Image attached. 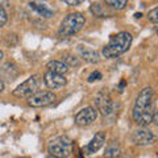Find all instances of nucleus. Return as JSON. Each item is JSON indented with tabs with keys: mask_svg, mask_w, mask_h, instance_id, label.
Returning <instances> with one entry per match:
<instances>
[{
	"mask_svg": "<svg viewBox=\"0 0 158 158\" xmlns=\"http://www.w3.org/2000/svg\"><path fill=\"white\" fill-rule=\"evenodd\" d=\"M62 62L66 63L69 67H79L81 66V61L73 54H63L62 56Z\"/></svg>",
	"mask_w": 158,
	"mask_h": 158,
	"instance_id": "15",
	"label": "nucleus"
},
{
	"mask_svg": "<svg viewBox=\"0 0 158 158\" xmlns=\"http://www.w3.org/2000/svg\"><path fill=\"white\" fill-rule=\"evenodd\" d=\"M4 91V82H3V79L0 78V92H3Z\"/></svg>",
	"mask_w": 158,
	"mask_h": 158,
	"instance_id": "23",
	"label": "nucleus"
},
{
	"mask_svg": "<svg viewBox=\"0 0 158 158\" xmlns=\"http://www.w3.org/2000/svg\"><path fill=\"white\" fill-rule=\"evenodd\" d=\"M100 79H102V74H100V71H94V73H91L90 75H88L87 81L90 82V83H92V82H95V81H100Z\"/></svg>",
	"mask_w": 158,
	"mask_h": 158,
	"instance_id": "21",
	"label": "nucleus"
},
{
	"mask_svg": "<svg viewBox=\"0 0 158 158\" xmlns=\"http://www.w3.org/2000/svg\"><path fill=\"white\" fill-rule=\"evenodd\" d=\"M77 52L79 54V57H81L82 59H85V61L88 62V63H98L99 59H100L99 58V54L94 50V49L85 46V45H78Z\"/></svg>",
	"mask_w": 158,
	"mask_h": 158,
	"instance_id": "11",
	"label": "nucleus"
},
{
	"mask_svg": "<svg viewBox=\"0 0 158 158\" xmlns=\"http://www.w3.org/2000/svg\"><path fill=\"white\" fill-rule=\"evenodd\" d=\"M154 91L152 87H145L138 92L133 106L132 117L140 127H148L152 123L157 124V107Z\"/></svg>",
	"mask_w": 158,
	"mask_h": 158,
	"instance_id": "1",
	"label": "nucleus"
},
{
	"mask_svg": "<svg viewBox=\"0 0 158 158\" xmlns=\"http://www.w3.org/2000/svg\"><path fill=\"white\" fill-rule=\"evenodd\" d=\"M34 2H46V0H34Z\"/></svg>",
	"mask_w": 158,
	"mask_h": 158,
	"instance_id": "25",
	"label": "nucleus"
},
{
	"mask_svg": "<svg viewBox=\"0 0 158 158\" xmlns=\"http://www.w3.org/2000/svg\"><path fill=\"white\" fill-rule=\"evenodd\" d=\"M29 8H31L33 12H36L38 16H41L44 19H49V17L53 16V12L50 11V9H49L48 7H45V6H42V4H40L38 2L29 3Z\"/></svg>",
	"mask_w": 158,
	"mask_h": 158,
	"instance_id": "13",
	"label": "nucleus"
},
{
	"mask_svg": "<svg viewBox=\"0 0 158 158\" xmlns=\"http://www.w3.org/2000/svg\"><path fill=\"white\" fill-rule=\"evenodd\" d=\"M56 94L52 91H36L31 96H28V104L34 108L46 107L53 104L56 102Z\"/></svg>",
	"mask_w": 158,
	"mask_h": 158,
	"instance_id": "6",
	"label": "nucleus"
},
{
	"mask_svg": "<svg viewBox=\"0 0 158 158\" xmlns=\"http://www.w3.org/2000/svg\"><path fill=\"white\" fill-rule=\"evenodd\" d=\"M132 34L128 32H120L116 36H113L110 42L103 48L102 56L104 58H116L121 54H124L132 45Z\"/></svg>",
	"mask_w": 158,
	"mask_h": 158,
	"instance_id": "2",
	"label": "nucleus"
},
{
	"mask_svg": "<svg viewBox=\"0 0 158 158\" xmlns=\"http://www.w3.org/2000/svg\"><path fill=\"white\" fill-rule=\"evenodd\" d=\"M157 15H158V8L154 7L149 13H148V19H149L153 24H157L158 23V16H157Z\"/></svg>",
	"mask_w": 158,
	"mask_h": 158,
	"instance_id": "19",
	"label": "nucleus"
},
{
	"mask_svg": "<svg viewBox=\"0 0 158 158\" xmlns=\"http://www.w3.org/2000/svg\"><path fill=\"white\" fill-rule=\"evenodd\" d=\"M106 4L108 7H111L113 9H116V11H121V9H124L128 4V0H104Z\"/></svg>",
	"mask_w": 158,
	"mask_h": 158,
	"instance_id": "17",
	"label": "nucleus"
},
{
	"mask_svg": "<svg viewBox=\"0 0 158 158\" xmlns=\"http://www.w3.org/2000/svg\"><path fill=\"white\" fill-rule=\"evenodd\" d=\"M98 117V111L94 107H85L75 115V124L79 127L91 125Z\"/></svg>",
	"mask_w": 158,
	"mask_h": 158,
	"instance_id": "9",
	"label": "nucleus"
},
{
	"mask_svg": "<svg viewBox=\"0 0 158 158\" xmlns=\"http://www.w3.org/2000/svg\"><path fill=\"white\" fill-rule=\"evenodd\" d=\"M90 9H91V12L95 15V16H98V17H104V12H103L102 7L99 6L98 3H96V4H92Z\"/></svg>",
	"mask_w": 158,
	"mask_h": 158,
	"instance_id": "18",
	"label": "nucleus"
},
{
	"mask_svg": "<svg viewBox=\"0 0 158 158\" xmlns=\"http://www.w3.org/2000/svg\"><path fill=\"white\" fill-rule=\"evenodd\" d=\"M85 24H86V19L82 13H79V12L69 13L67 16L62 20L61 25H59L58 36L61 38L74 36V34L78 33L83 27H85Z\"/></svg>",
	"mask_w": 158,
	"mask_h": 158,
	"instance_id": "3",
	"label": "nucleus"
},
{
	"mask_svg": "<svg viewBox=\"0 0 158 158\" xmlns=\"http://www.w3.org/2000/svg\"><path fill=\"white\" fill-rule=\"evenodd\" d=\"M40 83H41L40 77L38 75H32L31 78H28L25 82H23L20 86H17L16 90H13L12 94L16 98H28L38 90Z\"/></svg>",
	"mask_w": 158,
	"mask_h": 158,
	"instance_id": "5",
	"label": "nucleus"
},
{
	"mask_svg": "<svg viewBox=\"0 0 158 158\" xmlns=\"http://www.w3.org/2000/svg\"><path fill=\"white\" fill-rule=\"evenodd\" d=\"M67 6H71V7H75V6H79V4H82L85 0H63Z\"/></svg>",
	"mask_w": 158,
	"mask_h": 158,
	"instance_id": "22",
	"label": "nucleus"
},
{
	"mask_svg": "<svg viewBox=\"0 0 158 158\" xmlns=\"http://www.w3.org/2000/svg\"><path fill=\"white\" fill-rule=\"evenodd\" d=\"M120 153H121V149H120V146H118V144H116L115 141H112L111 144L107 146L104 156L106 157H118Z\"/></svg>",
	"mask_w": 158,
	"mask_h": 158,
	"instance_id": "16",
	"label": "nucleus"
},
{
	"mask_svg": "<svg viewBox=\"0 0 158 158\" xmlns=\"http://www.w3.org/2000/svg\"><path fill=\"white\" fill-rule=\"evenodd\" d=\"M3 56H4V54H3V52H2V50H0V59H2V58H3Z\"/></svg>",
	"mask_w": 158,
	"mask_h": 158,
	"instance_id": "24",
	"label": "nucleus"
},
{
	"mask_svg": "<svg viewBox=\"0 0 158 158\" xmlns=\"http://www.w3.org/2000/svg\"><path fill=\"white\" fill-rule=\"evenodd\" d=\"M44 83L50 90H58V88H62L63 86H66L67 81L63 77V74H58V73H53L50 70H48L44 74Z\"/></svg>",
	"mask_w": 158,
	"mask_h": 158,
	"instance_id": "10",
	"label": "nucleus"
},
{
	"mask_svg": "<svg viewBox=\"0 0 158 158\" xmlns=\"http://www.w3.org/2000/svg\"><path fill=\"white\" fill-rule=\"evenodd\" d=\"M46 69L48 70H50V71H53V73L63 74V75L69 71V66L66 65V63H63L62 61H50V62H48Z\"/></svg>",
	"mask_w": 158,
	"mask_h": 158,
	"instance_id": "14",
	"label": "nucleus"
},
{
	"mask_svg": "<svg viewBox=\"0 0 158 158\" xmlns=\"http://www.w3.org/2000/svg\"><path fill=\"white\" fill-rule=\"evenodd\" d=\"M95 106L96 111H100L103 116H110L113 113V102L110 98V95H107L106 92H99L95 96Z\"/></svg>",
	"mask_w": 158,
	"mask_h": 158,
	"instance_id": "8",
	"label": "nucleus"
},
{
	"mask_svg": "<svg viewBox=\"0 0 158 158\" xmlns=\"http://www.w3.org/2000/svg\"><path fill=\"white\" fill-rule=\"evenodd\" d=\"M104 142H106V133L104 132H98L95 136L92 137V140L88 142V145H87V152L90 153H96L100 148L104 145Z\"/></svg>",
	"mask_w": 158,
	"mask_h": 158,
	"instance_id": "12",
	"label": "nucleus"
},
{
	"mask_svg": "<svg viewBox=\"0 0 158 158\" xmlns=\"http://www.w3.org/2000/svg\"><path fill=\"white\" fill-rule=\"evenodd\" d=\"M7 20H8V15L6 12V9H4L3 6H0V28L6 25Z\"/></svg>",
	"mask_w": 158,
	"mask_h": 158,
	"instance_id": "20",
	"label": "nucleus"
},
{
	"mask_svg": "<svg viewBox=\"0 0 158 158\" xmlns=\"http://www.w3.org/2000/svg\"><path fill=\"white\" fill-rule=\"evenodd\" d=\"M73 148H74V142L70 137L58 136L49 142L48 153L52 157H56V158H66L71 156Z\"/></svg>",
	"mask_w": 158,
	"mask_h": 158,
	"instance_id": "4",
	"label": "nucleus"
},
{
	"mask_svg": "<svg viewBox=\"0 0 158 158\" xmlns=\"http://www.w3.org/2000/svg\"><path fill=\"white\" fill-rule=\"evenodd\" d=\"M131 140H132L133 144L137 145V146H148V145L154 144L156 136L150 129H148L145 127H141V128H137V129H135L132 132Z\"/></svg>",
	"mask_w": 158,
	"mask_h": 158,
	"instance_id": "7",
	"label": "nucleus"
}]
</instances>
